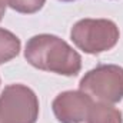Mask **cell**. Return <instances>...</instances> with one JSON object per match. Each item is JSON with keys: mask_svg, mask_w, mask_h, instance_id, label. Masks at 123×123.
<instances>
[{"mask_svg": "<svg viewBox=\"0 0 123 123\" xmlns=\"http://www.w3.org/2000/svg\"><path fill=\"white\" fill-rule=\"evenodd\" d=\"M20 40L12 31L0 29V64L12 60L19 55Z\"/></svg>", "mask_w": 123, "mask_h": 123, "instance_id": "52a82bcc", "label": "cell"}, {"mask_svg": "<svg viewBox=\"0 0 123 123\" xmlns=\"http://www.w3.org/2000/svg\"><path fill=\"white\" fill-rule=\"evenodd\" d=\"M39 100L25 85H9L0 94V123H36Z\"/></svg>", "mask_w": 123, "mask_h": 123, "instance_id": "277c9868", "label": "cell"}, {"mask_svg": "<svg viewBox=\"0 0 123 123\" xmlns=\"http://www.w3.org/2000/svg\"><path fill=\"white\" fill-rule=\"evenodd\" d=\"M70 36L79 49L96 55L116 46L119 40V29L112 20L83 19L72 27Z\"/></svg>", "mask_w": 123, "mask_h": 123, "instance_id": "7a4b0ae2", "label": "cell"}, {"mask_svg": "<svg viewBox=\"0 0 123 123\" xmlns=\"http://www.w3.org/2000/svg\"><path fill=\"white\" fill-rule=\"evenodd\" d=\"M44 1L46 0H9V6L19 13L31 14V13H36L37 10H40L43 7Z\"/></svg>", "mask_w": 123, "mask_h": 123, "instance_id": "ba28073f", "label": "cell"}, {"mask_svg": "<svg viewBox=\"0 0 123 123\" xmlns=\"http://www.w3.org/2000/svg\"><path fill=\"white\" fill-rule=\"evenodd\" d=\"M62 1H72V0H62Z\"/></svg>", "mask_w": 123, "mask_h": 123, "instance_id": "30bf717a", "label": "cell"}, {"mask_svg": "<svg viewBox=\"0 0 123 123\" xmlns=\"http://www.w3.org/2000/svg\"><path fill=\"white\" fill-rule=\"evenodd\" d=\"M80 90L99 103H116L123 99V67L102 64L85 74Z\"/></svg>", "mask_w": 123, "mask_h": 123, "instance_id": "3957f363", "label": "cell"}, {"mask_svg": "<svg viewBox=\"0 0 123 123\" xmlns=\"http://www.w3.org/2000/svg\"><path fill=\"white\" fill-rule=\"evenodd\" d=\"M93 99L86 93L64 92L53 100V112L60 123H89Z\"/></svg>", "mask_w": 123, "mask_h": 123, "instance_id": "5b68a950", "label": "cell"}, {"mask_svg": "<svg viewBox=\"0 0 123 123\" xmlns=\"http://www.w3.org/2000/svg\"><path fill=\"white\" fill-rule=\"evenodd\" d=\"M89 123H122V113L107 103H96L90 110Z\"/></svg>", "mask_w": 123, "mask_h": 123, "instance_id": "8992f818", "label": "cell"}, {"mask_svg": "<svg viewBox=\"0 0 123 123\" xmlns=\"http://www.w3.org/2000/svg\"><path fill=\"white\" fill-rule=\"evenodd\" d=\"M9 4V0H0V20L3 19V14L6 12V6Z\"/></svg>", "mask_w": 123, "mask_h": 123, "instance_id": "9c48e42d", "label": "cell"}, {"mask_svg": "<svg viewBox=\"0 0 123 123\" xmlns=\"http://www.w3.org/2000/svg\"><path fill=\"white\" fill-rule=\"evenodd\" d=\"M25 56L36 69L63 76H76L82 69L80 55L53 34L33 36L26 44Z\"/></svg>", "mask_w": 123, "mask_h": 123, "instance_id": "6da1fadb", "label": "cell"}]
</instances>
